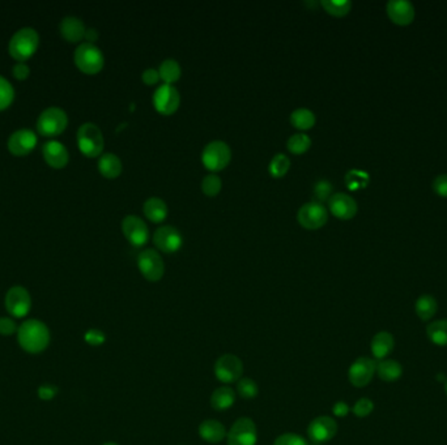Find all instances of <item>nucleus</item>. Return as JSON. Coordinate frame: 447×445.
I'll return each mask as SVG.
<instances>
[{
  "label": "nucleus",
  "mask_w": 447,
  "mask_h": 445,
  "mask_svg": "<svg viewBox=\"0 0 447 445\" xmlns=\"http://www.w3.org/2000/svg\"><path fill=\"white\" fill-rule=\"evenodd\" d=\"M433 189L441 198H447V174L435 176L433 180Z\"/></svg>",
  "instance_id": "obj_44"
},
{
  "label": "nucleus",
  "mask_w": 447,
  "mask_h": 445,
  "mask_svg": "<svg viewBox=\"0 0 447 445\" xmlns=\"http://www.w3.org/2000/svg\"><path fill=\"white\" fill-rule=\"evenodd\" d=\"M74 61L81 72L95 74H99L102 70L105 64V56L95 43L83 42L74 50Z\"/></svg>",
  "instance_id": "obj_3"
},
{
  "label": "nucleus",
  "mask_w": 447,
  "mask_h": 445,
  "mask_svg": "<svg viewBox=\"0 0 447 445\" xmlns=\"http://www.w3.org/2000/svg\"><path fill=\"white\" fill-rule=\"evenodd\" d=\"M332 413H334L335 417L343 418V417L348 415V413H349V406H348L347 404H346L344 401H339V402H336L335 405H334Z\"/></svg>",
  "instance_id": "obj_48"
},
{
  "label": "nucleus",
  "mask_w": 447,
  "mask_h": 445,
  "mask_svg": "<svg viewBox=\"0 0 447 445\" xmlns=\"http://www.w3.org/2000/svg\"><path fill=\"white\" fill-rule=\"evenodd\" d=\"M377 373L381 380L386 383H394L400 379L403 373L401 364L394 359H384L377 363Z\"/></svg>",
  "instance_id": "obj_25"
},
{
  "label": "nucleus",
  "mask_w": 447,
  "mask_h": 445,
  "mask_svg": "<svg viewBox=\"0 0 447 445\" xmlns=\"http://www.w3.org/2000/svg\"><path fill=\"white\" fill-rule=\"evenodd\" d=\"M102 445H119V444H117V443H112V442H109V443H105V444H102Z\"/></svg>",
  "instance_id": "obj_50"
},
{
  "label": "nucleus",
  "mask_w": 447,
  "mask_h": 445,
  "mask_svg": "<svg viewBox=\"0 0 447 445\" xmlns=\"http://www.w3.org/2000/svg\"><path fill=\"white\" fill-rule=\"evenodd\" d=\"M273 445H309L306 439L295 433H286L280 435Z\"/></svg>",
  "instance_id": "obj_39"
},
{
  "label": "nucleus",
  "mask_w": 447,
  "mask_h": 445,
  "mask_svg": "<svg viewBox=\"0 0 447 445\" xmlns=\"http://www.w3.org/2000/svg\"><path fill=\"white\" fill-rule=\"evenodd\" d=\"M153 242L163 252H177L183 245V236L175 226L163 225L156 229Z\"/></svg>",
  "instance_id": "obj_17"
},
{
  "label": "nucleus",
  "mask_w": 447,
  "mask_h": 445,
  "mask_svg": "<svg viewBox=\"0 0 447 445\" xmlns=\"http://www.w3.org/2000/svg\"><path fill=\"white\" fill-rule=\"evenodd\" d=\"M39 46V36L33 28L19 29L8 43V52L17 62H25L34 55Z\"/></svg>",
  "instance_id": "obj_2"
},
{
  "label": "nucleus",
  "mask_w": 447,
  "mask_h": 445,
  "mask_svg": "<svg viewBox=\"0 0 447 445\" xmlns=\"http://www.w3.org/2000/svg\"><path fill=\"white\" fill-rule=\"evenodd\" d=\"M445 392H446V396H447V379H446V382H445Z\"/></svg>",
  "instance_id": "obj_51"
},
{
  "label": "nucleus",
  "mask_w": 447,
  "mask_h": 445,
  "mask_svg": "<svg viewBox=\"0 0 447 445\" xmlns=\"http://www.w3.org/2000/svg\"><path fill=\"white\" fill-rule=\"evenodd\" d=\"M84 340L92 346H99L106 341V335L99 329H89L84 335Z\"/></svg>",
  "instance_id": "obj_42"
},
{
  "label": "nucleus",
  "mask_w": 447,
  "mask_h": 445,
  "mask_svg": "<svg viewBox=\"0 0 447 445\" xmlns=\"http://www.w3.org/2000/svg\"><path fill=\"white\" fill-rule=\"evenodd\" d=\"M428 338L437 346H447V320H437L426 327Z\"/></svg>",
  "instance_id": "obj_29"
},
{
  "label": "nucleus",
  "mask_w": 447,
  "mask_h": 445,
  "mask_svg": "<svg viewBox=\"0 0 447 445\" xmlns=\"http://www.w3.org/2000/svg\"><path fill=\"white\" fill-rule=\"evenodd\" d=\"M244 363L233 354H225L215 363V376L223 384L238 383L242 379Z\"/></svg>",
  "instance_id": "obj_8"
},
{
  "label": "nucleus",
  "mask_w": 447,
  "mask_h": 445,
  "mask_svg": "<svg viewBox=\"0 0 447 445\" xmlns=\"http://www.w3.org/2000/svg\"><path fill=\"white\" fill-rule=\"evenodd\" d=\"M236 402V393L230 386L217 388L211 396V406L216 411H225Z\"/></svg>",
  "instance_id": "obj_26"
},
{
  "label": "nucleus",
  "mask_w": 447,
  "mask_h": 445,
  "mask_svg": "<svg viewBox=\"0 0 447 445\" xmlns=\"http://www.w3.org/2000/svg\"><path fill=\"white\" fill-rule=\"evenodd\" d=\"M14 99V89L11 83L0 74V112L7 109Z\"/></svg>",
  "instance_id": "obj_38"
},
{
  "label": "nucleus",
  "mask_w": 447,
  "mask_h": 445,
  "mask_svg": "<svg viewBox=\"0 0 447 445\" xmlns=\"http://www.w3.org/2000/svg\"><path fill=\"white\" fill-rule=\"evenodd\" d=\"M12 74L17 80H25L30 74V68L24 62L16 63L12 67Z\"/></svg>",
  "instance_id": "obj_46"
},
{
  "label": "nucleus",
  "mask_w": 447,
  "mask_h": 445,
  "mask_svg": "<svg viewBox=\"0 0 447 445\" xmlns=\"http://www.w3.org/2000/svg\"><path fill=\"white\" fill-rule=\"evenodd\" d=\"M386 12L394 24L410 25L416 16L415 6L408 0H390L386 6Z\"/></svg>",
  "instance_id": "obj_19"
},
{
  "label": "nucleus",
  "mask_w": 447,
  "mask_h": 445,
  "mask_svg": "<svg viewBox=\"0 0 447 445\" xmlns=\"http://www.w3.org/2000/svg\"><path fill=\"white\" fill-rule=\"evenodd\" d=\"M232 158V149L223 140L208 143L201 153L203 165L212 172H220L228 166Z\"/></svg>",
  "instance_id": "obj_6"
},
{
  "label": "nucleus",
  "mask_w": 447,
  "mask_h": 445,
  "mask_svg": "<svg viewBox=\"0 0 447 445\" xmlns=\"http://www.w3.org/2000/svg\"><path fill=\"white\" fill-rule=\"evenodd\" d=\"M61 34L68 42H80L86 37L87 28L81 19L76 16H66L59 24Z\"/></svg>",
  "instance_id": "obj_21"
},
{
  "label": "nucleus",
  "mask_w": 447,
  "mask_h": 445,
  "mask_svg": "<svg viewBox=\"0 0 447 445\" xmlns=\"http://www.w3.org/2000/svg\"><path fill=\"white\" fill-rule=\"evenodd\" d=\"M370 347H372L374 358L384 360L393 353V350L395 347L394 335L388 332H379L372 337Z\"/></svg>",
  "instance_id": "obj_23"
},
{
  "label": "nucleus",
  "mask_w": 447,
  "mask_h": 445,
  "mask_svg": "<svg viewBox=\"0 0 447 445\" xmlns=\"http://www.w3.org/2000/svg\"><path fill=\"white\" fill-rule=\"evenodd\" d=\"M19 345L26 353L39 354L50 345V331L45 322L29 319L19 327L17 331Z\"/></svg>",
  "instance_id": "obj_1"
},
{
  "label": "nucleus",
  "mask_w": 447,
  "mask_h": 445,
  "mask_svg": "<svg viewBox=\"0 0 447 445\" xmlns=\"http://www.w3.org/2000/svg\"><path fill=\"white\" fill-rule=\"evenodd\" d=\"M67 124L68 116L66 112L61 107L51 106L45 109L38 116V134L45 137L58 136L67 128Z\"/></svg>",
  "instance_id": "obj_4"
},
{
  "label": "nucleus",
  "mask_w": 447,
  "mask_h": 445,
  "mask_svg": "<svg viewBox=\"0 0 447 445\" xmlns=\"http://www.w3.org/2000/svg\"><path fill=\"white\" fill-rule=\"evenodd\" d=\"M315 114L306 107H299L290 114V123L302 131L311 128L315 124Z\"/></svg>",
  "instance_id": "obj_31"
},
{
  "label": "nucleus",
  "mask_w": 447,
  "mask_h": 445,
  "mask_svg": "<svg viewBox=\"0 0 447 445\" xmlns=\"http://www.w3.org/2000/svg\"><path fill=\"white\" fill-rule=\"evenodd\" d=\"M297 220L304 227L315 230L326 225L328 220V211L321 201L311 200L298 209Z\"/></svg>",
  "instance_id": "obj_10"
},
{
  "label": "nucleus",
  "mask_w": 447,
  "mask_h": 445,
  "mask_svg": "<svg viewBox=\"0 0 447 445\" xmlns=\"http://www.w3.org/2000/svg\"><path fill=\"white\" fill-rule=\"evenodd\" d=\"M58 395V388L54 385H42L38 388V397L43 401H50Z\"/></svg>",
  "instance_id": "obj_45"
},
{
  "label": "nucleus",
  "mask_w": 447,
  "mask_h": 445,
  "mask_svg": "<svg viewBox=\"0 0 447 445\" xmlns=\"http://www.w3.org/2000/svg\"><path fill=\"white\" fill-rule=\"evenodd\" d=\"M375 372H377L375 360L366 358V357H361V358L356 359L352 363V366L349 367L348 379L353 386L364 388L368 384H370Z\"/></svg>",
  "instance_id": "obj_14"
},
{
  "label": "nucleus",
  "mask_w": 447,
  "mask_h": 445,
  "mask_svg": "<svg viewBox=\"0 0 447 445\" xmlns=\"http://www.w3.org/2000/svg\"><path fill=\"white\" fill-rule=\"evenodd\" d=\"M141 79L147 85H153L160 80V74L155 68H147L141 74Z\"/></svg>",
  "instance_id": "obj_47"
},
{
  "label": "nucleus",
  "mask_w": 447,
  "mask_h": 445,
  "mask_svg": "<svg viewBox=\"0 0 447 445\" xmlns=\"http://www.w3.org/2000/svg\"><path fill=\"white\" fill-rule=\"evenodd\" d=\"M137 267L141 274L150 282L160 281L165 273L161 255L153 248H147L139 253Z\"/></svg>",
  "instance_id": "obj_7"
},
{
  "label": "nucleus",
  "mask_w": 447,
  "mask_h": 445,
  "mask_svg": "<svg viewBox=\"0 0 447 445\" xmlns=\"http://www.w3.org/2000/svg\"><path fill=\"white\" fill-rule=\"evenodd\" d=\"M103 136L97 124L88 122L81 124L77 130V145L83 154L87 157L101 156L103 150Z\"/></svg>",
  "instance_id": "obj_5"
},
{
  "label": "nucleus",
  "mask_w": 447,
  "mask_h": 445,
  "mask_svg": "<svg viewBox=\"0 0 447 445\" xmlns=\"http://www.w3.org/2000/svg\"><path fill=\"white\" fill-rule=\"evenodd\" d=\"M42 154L48 165L54 169H63L70 160L66 145L58 140H50L45 143L42 147Z\"/></svg>",
  "instance_id": "obj_20"
},
{
  "label": "nucleus",
  "mask_w": 447,
  "mask_h": 445,
  "mask_svg": "<svg viewBox=\"0 0 447 445\" xmlns=\"http://www.w3.org/2000/svg\"><path fill=\"white\" fill-rule=\"evenodd\" d=\"M84 38L87 39V42H89V43H93L99 38V32L96 29H93V28H89V29H87V32H86V37Z\"/></svg>",
  "instance_id": "obj_49"
},
{
  "label": "nucleus",
  "mask_w": 447,
  "mask_h": 445,
  "mask_svg": "<svg viewBox=\"0 0 447 445\" xmlns=\"http://www.w3.org/2000/svg\"><path fill=\"white\" fill-rule=\"evenodd\" d=\"M19 327L16 322L11 318H0V334L1 335H11L17 333Z\"/></svg>",
  "instance_id": "obj_43"
},
{
  "label": "nucleus",
  "mask_w": 447,
  "mask_h": 445,
  "mask_svg": "<svg viewBox=\"0 0 447 445\" xmlns=\"http://www.w3.org/2000/svg\"><path fill=\"white\" fill-rule=\"evenodd\" d=\"M221 187H223V180L216 174H208L201 180V191L208 196L217 195L221 191Z\"/></svg>",
  "instance_id": "obj_37"
},
{
  "label": "nucleus",
  "mask_w": 447,
  "mask_h": 445,
  "mask_svg": "<svg viewBox=\"0 0 447 445\" xmlns=\"http://www.w3.org/2000/svg\"><path fill=\"white\" fill-rule=\"evenodd\" d=\"M337 433V423L334 418L322 415L309 423L308 436L314 444H324L332 440Z\"/></svg>",
  "instance_id": "obj_12"
},
{
  "label": "nucleus",
  "mask_w": 447,
  "mask_h": 445,
  "mask_svg": "<svg viewBox=\"0 0 447 445\" xmlns=\"http://www.w3.org/2000/svg\"><path fill=\"white\" fill-rule=\"evenodd\" d=\"M159 74H160V79L163 80L165 84H173L177 80H179V77L182 74V68L175 59L169 58V59H165L160 64Z\"/></svg>",
  "instance_id": "obj_30"
},
{
  "label": "nucleus",
  "mask_w": 447,
  "mask_h": 445,
  "mask_svg": "<svg viewBox=\"0 0 447 445\" xmlns=\"http://www.w3.org/2000/svg\"><path fill=\"white\" fill-rule=\"evenodd\" d=\"M369 175L361 170H349L346 175V185L349 189H360L368 186Z\"/></svg>",
  "instance_id": "obj_36"
},
{
  "label": "nucleus",
  "mask_w": 447,
  "mask_h": 445,
  "mask_svg": "<svg viewBox=\"0 0 447 445\" xmlns=\"http://www.w3.org/2000/svg\"><path fill=\"white\" fill-rule=\"evenodd\" d=\"M237 393L241 398L252 400L258 396L259 386H258V384L255 383V380H252L250 377H242L237 383Z\"/></svg>",
  "instance_id": "obj_35"
},
{
  "label": "nucleus",
  "mask_w": 447,
  "mask_h": 445,
  "mask_svg": "<svg viewBox=\"0 0 447 445\" xmlns=\"http://www.w3.org/2000/svg\"><path fill=\"white\" fill-rule=\"evenodd\" d=\"M143 211L146 213L147 218L153 222H161L168 217V205L161 198L157 196L147 198Z\"/></svg>",
  "instance_id": "obj_27"
},
{
  "label": "nucleus",
  "mask_w": 447,
  "mask_h": 445,
  "mask_svg": "<svg viewBox=\"0 0 447 445\" xmlns=\"http://www.w3.org/2000/svg\"><path fill=\"white\" fill-rule=\"evenodd\" d=\"M226 428L221 422L216 420H207L201 422L199 426V436L210 443V444H219L226 437Z\"/></svg>",
  "instance_id": "obj_22"
},
{
  "label": "nucleus",
  "mask_w": 447,
  "mask_h": 445,
  "mask_svg": "<svg viewBox=\"0 0 447 445\" xmlns=\"http://www.w3.org/2000/svg\"><path fill=\"white\" fill-rule=\"evenodd\" d=\"M322 6L327 12L337 17L346 16L352 10L350 0H322Z\"/></svg>",
  "instance_id": "obj_34"
},
{
  "label": "nucleus",
  "mask_w": 447,
  "mask_h": 445,
  "mask_svg": "<svg viewBox=\"0 0 447 445\" xmlns=\"http://www.w3.org/2000/svg\"><path fill=\"white\" fill-rule=\"evenodd\" d=\"M122 230L128 242L135 247L144 246L148 242V225L137 214H128L124 217L122 221Z\"/></svg>",
  "instance_id": "obj_13"
},
{
  "label": "nucleus",
  "mask_w": 447,
  "mask_h": 445,
  "mask_svg": "<svg viewBox=\"0 0 447 445\" xmlns=\"http://www.w3.org/2000/svg\"><path fill=\"white\" fill-rule=\"evenodd\" d=\"M181 103V96L172 84H162L153 93V105L156 110L163 115L173 114Z\"/></svg>",
  "instance_id": "obj_15"
},
{
  "label": "nucleus",
  "mask_w": 447,
  "mask_h": 445,
  "mask_svg": "<svg viewBox=\"0 0 447 445\" xmlns=\"http://www.w3.org/2000/svg\"><path fill=\"white\" fill-rule=\"evenodd\" d=\"M4 303L7 312L11 316L16 319H23L30 312L32 297L23 286H13L7 291Z\"/></svg>",
  "instance_id": "obj_11"
},
{
  "label": "nucleus",
  "mask_w": 447,
  "mask_h": 445,
  "mask_svg": "<svg viewBox=\"0 0 447 445\" xmlns=\"http://www.w3.org/2000/svg\"><path fill=\"white\" fill-rule=\"evenodd\" d=\"M38 137L32 130L21 128L14 131L8 138L7 147L13 156H26L37 147Z\"/></svg>",
  "instance_id": "obj_16"
},
{
  "label": "nucleus",
  "mask_w": 447,
  "mask_h": 445,
  "mask_svg": "<svg viewBox=\"0 0 447 445\" xmlns=\"http://www.w3.org/2000/svg\"><path fill=\"white\" fill-rule=\"evenodd\" d=\"M415 309H416L417 316L421 319L422 322H428L437 313L438 302L433 296L425 294L416 300Z\"/></svg>",
  "instance_id": "obj_28"
},
{
  "label": "nucleus",
  "mask_w": 447,
  "mask_h": 445,
  "mask_svg": "<svg viewBox=\"0 0 447 445\" xmlns=\"http://www.w3.org/2000/svg\"><path fill=\"white\" fill-rule=\"evenodd\" d=\"M289 167H290L289 157L284 153H277L273 156L272 160L270 162L268 170L275 178H281L288 173Z\"/></svg>",
  "instance_id": "obj_32"
},
{
  "label": "nucleus",
  "mask_w": 447,
  "mask_h": 445,
  "mask_svg": "<svg viewBox=\"0 0 447 445\" xmlns=\"http://www.w3.org/2000/svg\"><path fill=\"white\" fill-rule=\"evenodd\" d=\"M228 445H257L258 430L257 424L248 417L237 420L226 435Z\"/></svg>",
  "instance_id": "obj_9"
},
{
  "label": "nucleus",
  "mask_w": 447,
  "mask_h": 445,
  "mask_svg": "<svg viewBox=\"0 0 447 445\" xmlns=\"http://www.w3.org/2000/svg\"><path fill=\"white\" fill-rule=\"evenodd\" d=\"M374 410V404L372 400L369 398H360L356 405L353 406V414L359 418H365L368 415H370Z\"/></svg>",
  "instance_id": "obj_41"
},
{
  "label": "nucleus",
  "mask_w": 447,
  "mask_h": 445,
  "mask_svg": "<svg viewBox=\"0 0 447 445\" xmlns=\"http://www.w3.org/2000/svg\"><path fill=\"white\" fill-rule=\"evenodd\" d=\"M328 208L340 220L353 218L359 209L356 200L344 192H337L328 198Z\"/></svg>",
  "instance_id": "obj_18"
},
{
  "label": "nucleus",
  "mask_w": 447,
  "mask_h": 445,
  "mask_svg": "<svg viewBox=\"0 0 447 445\" xmlns=\"http://www.w3.org/2000/svg\"><path fill=\"white\" fill-rule=\"evenodd\" d=\"M99 170L105 178L114 179L122 173V161L114 153H103L99 156Z\"/></svg>",
  "instance_id": "obj_24"
},
{
  "label": "nucleus",
  "mask_w": 447,
  "mask_h": 445,
  "mask_svg": "<svg viewBox=\"0 0 447 445\" xmlns=\"http://www.w3.org/2000/svg\"><path fill=\"white\" fill-rule=\"evenodd\" d=\"M332 192V185L326 180V179H321L315 183V187H314V196L318 198L319 201H324V200H328L331 198Z\"/></svg>",
  "instance_id": "obj_40"
},
{
  "label": "nucleus",
  "mask_w": 447,
  "mask_h": 445,
  "mask_svg": "<svg viewBox=\"0 0 447 445\" xmlns=\"http://www.w3.org/2000/svg\"><path fill=\"white\" fill-rule=\"evenodd\" d=\"M288 149L295 154H302L311 147V138L306 134H295L286 141Z\"/></svg>",
  "instance_id": "obj_33"
}]
</instances>
